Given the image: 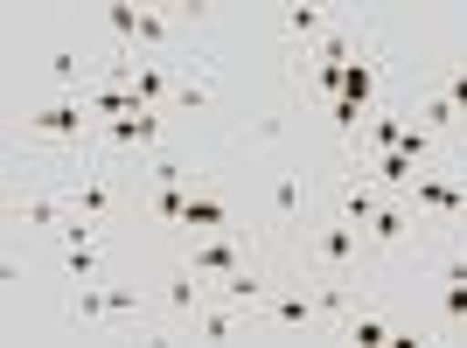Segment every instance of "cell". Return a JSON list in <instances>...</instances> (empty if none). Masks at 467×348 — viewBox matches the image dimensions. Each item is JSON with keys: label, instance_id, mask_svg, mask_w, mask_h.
Wrapping results in <instances>:
<instances>
[{"label": "cell", "instance_id": "6da1fadb", "mask_svg": "<svg viewBox=\"0 0 467 348\" xmlns=\"http://www.w3.org/2000/svg\"><path fill=\"white\" fill-rule=\"evenodd\" d=\"M467 168H419L411 174V210L426 216V230H453L467 216V181H461Z\"/></svg>", "mask_w": 467, "mask_h": 348}, {"label": "cell", "instance_id": "7a4b0ae2", "mask_svg": "<svg viewBox=\"0 0 467 348\" xmlns=\"http://www.w3.org/2000/svg\"><path fill=\"white\" fill-rule=\"evenodd\" d=\"M63 174V195H70V216H84V223H112L119 216V189H112V168H105V154H84L70 160Z\"/></svg>", "mask_w": 467, "mask_h": 348}, {"label": "cell", "instance_id": "3957f363", "mask_svg": "<svg viewBox=\"0 0 467 348\" xmlns=\"http://www.w3.org/2000/svg\"><path fill=\"white\" fill-rule=\"evenodd\" d=\"M70 223V195H63V174L57 168H36L28 189H15V230H42L57 237Z\"/></svg>", "mask_w": 467, "mask_h": 348}, {"label": "cell", "instance_id": "277c9868", "mask_svg": "<svg viewBox=\"0 0 467 348\" xmlns=\"http://www.w3.org/2000/svg\"><path fill=\"white\" fill-rule=\"evenodd\" d=\"M265 244H252V230H210V237H182V265H195L202 279H231L237 265H252Z\"/></svg>", "mask_w": 467, "mask_h": 348}, {"label": "cell", "instance_id": "5b68a950", "mask_svg": "<svg viewBox=\"0 0 467 348\" xmlns=\"http://www.w3.org/2000/svg\"><path fill=\"white\" fill-rule=\"evenodd\" d=\"M370 237V258H398V251H419V237H426V216L411 210V195H384L377 216L363 223Z\"/></svg>", "mask_w": 467, "mask_h": 348}, {"label": "cell", "instance_id": "8992f818", "mask_svg": "<svg viewBox=\"0 0 467 348\" xmlns=\"http://www.w3.org/2000/svg\"><path fill=\"white\" fill-rule=\"evenodd\" d=\"M258 321L279 334H314V328H328L321 321V292H314V279H293V286H273L265 300H258Z\"/></svg>", "mask_w": 467, "mask_h": 348}, {"label": "cell", "instance_id": "52a82bcc", "mask_svg": "<svg viewBox=\"0 0 467 348\" xmlns=\"http://www.w3.org/2000/svg\"><path fill=\"white\" fill-rule=\"evenodd\" d=\"M210 292H216V286H210V279H202L195 265H175V271H168V286H161V307H168V321H175V328L189 334Z\"/></svg>", "mask_w": 467, "mask_h": 348}, {"label": "cell", "instance_id": "ba28073f", "mask_svg": "<svg viewBox=\"0 0 467 348\" xmlns=\"http://www.w3.org/2000/svg\"><path fill=\"white\" fill-rule=\"evenodd\" d=\"M342 97H349L356 112H377V97H384V42H363L349 63V77H342Z\"/></svg>", "mask_w": 467, "mask_h": 348}, {"label": "cell", "instance_id": "9c48e42d", "mask_svg": "<svg viewBox=\"0 0 467 348\" xmlns=\"http://www.w3.org/2000/svg\"><path fill=\"white\" fill-rule=\"evenodd\" d=\"M210 230H244L237 210L210 189H189V210H182V237H210Z\"/></svg>", "mask_w": 467, "mask_h": 348}, {"label": "cell", "instance_id": "30bf717a", "mask_svg": "<svg viewBox=\"0 0 467 348\" xmlns=\"http://www.w3.org/2000/svg\"><path fill=\"white\" fill-rule=\"evenodd\" d=\"M105 334H147V300L133 286H105Z\"/></svg>", "mask_w": 467, "mask_h": 348}, {"label": "cell", "instance_id": "8fae6325", "mask_svg": "<svg viewBox=\"0 0 467 348\" xmlns=\"http://www.w3.org/2000/svg\"><path fill=\"white\" fill-rule=\"evenodd\" d=\"M411 118H419L426 133H440V139H453V133H461V105H453L447 91H419V105H411Z\"/></svg>", "mask_w": 467, "mask_h": 348}, {"label": "cell", "instance_id": "7c38bea8", "mask_svg": "<svg viewBox=\"0 0 467 348\" xmlns=\"http://www.w3.org/2000/svg\"><path fill=\"white\" fill-rule=\"evenodd\" d=\"M70 321H78L84 334H105V286H98V279H84V286L70 292Z\"/></svg>", "mask_w": 467, "mask_h": 348}, {"label": "cell", "instance_id": "4fadbf2b", "mask_svg": "<svg viewBox=\"0 0 467 348\" xmlns=\"http://www.w3.org/2000/svg\"><path fill=\"white\" fill-rule=\"evenodd\" d=\"M279 28H286L293 42H307V49H314V42L328 36L335 21H328V7H286V15H279Z\"/></svg>", "mask_w": 467, "mask_h": 348}, {"label": "cell", "instance_id": "5bb4252c", "mask_svg": "<svg viewBox=\"0 0 467 348\" xmlns=\"http://www.w3.org/2000/svg\"><path fill=\"white\" fill-rule=\"evenodd\" d=\"M63 271H70V286L98 279V271H105V237H98V244H63Z\"/></svg>", "mask_w": 467, "mask_h": 348}, {"label": "cell", "instance_id": "9a60e30c", "mask_svg": "<svg viewBox=\"0 0 467 348\" xmlns=\"http://www.w3.org/2000/svg\"><path fill=\"white\" fill-rule=\"evenodd\" d=\"M440 91H447V97H453V105H461V118H467V70H453V77H447V84H440Z\"/></svg>", "mask_w": 467, "mask_h": 348}]
</instances>
